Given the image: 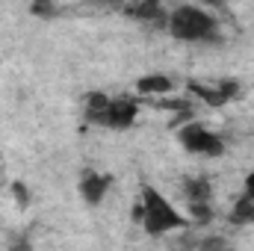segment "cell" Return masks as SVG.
<instances>
[{"label": "cell", "instance_id": "6da1fadb", "mask_svg": "<svg viewBox=\"0 0 254 251\" xmlns=\"http://www.w3.org/2000/svg\"><path fill=\"white\" fill-rule=\"evenodd\" d=\"M136 219L142 222V228L151 234V237H160V234H169V231H181V228H190V219L154 187H142V201L136 204Z\"/></svg>", "mask_w": 254, "mask_h": 251}, {"label": "cell", "instance_id": "7a4b0ae2", "mask_svg": "<svg viewBox=\"0 0 254 251\" xmlns=\"http://www.w3.org/2000/svg\"><path fill=\"white\" fill-rule=\"evenodd\" d=\"M166 24H169V33L181 42H210L219 33V21L198 3L178 6L175 12H169Z\"/></svg>", "mask_w": 254, "mask_h": 251}, {"label": "cell", "instance_id": "3957f363", "mask_svg": "<svg viewBox=\"0 0 254 251\" xmlns=\"http://www.w3.org/2000/svg\"><path fill=\"white\" fill-rule=\"evenodd\" d=\"M178 142L184 145V151L198 154V157H219L225 151L222 136H216L213 130H207L201 125H184L178 130Z\"/></svg>", "mask_w": 254, "mask_h": 251}, {"label": "cell", "instance_id": "277c9868", "mask_svg": "<svg viewBox=\"0 0 254 251\" xmlns=\"http://www.w3.org/2000/svg\"><path fill=\"white\" fill-rule=\"evenodd\" d=\"M187 86H190L192 95H195L198 101H204L207 107H222V104L234 101V98H237V92H240V83H237V80H216V83L190 80Z\"/></svg>", "mask_w": 254, "mask_h": 251}, {"label": "cell", "instance_id": "5b68a950", "mask_svg": "<svg viewBox=\"0 0 254 251\" xmlns=\"http://www.w3.org/2000/svg\"><path fill=\"white\" fill-rule=\"evenodd\" d=\"M139 116V104L133 98H110V107H107V116H104V125L101 127H113V130H125L136 122Z\"/></svg>", "mask_w": 254, "mask_h": 251}, {"label": "cell", "instance_id": "8992f818", "mask_svg": "<svg viewBox=\"0 0 254 251\" xmlns=\"http://www.w3.org/2000/svg\"><path fill=\"white\" fill-rule=\"evenodd\" d=\"M113 178L110 175H101V172H83L80 175V195L86 204H101L104 195L110 192Z\"/></svg>", "mask_w": 254, "mask_h": 251}, {"label": "cell", "instance_id": "52a82bcc", "mask_svg": "<svg viewBox=\"0 0 254 251\" xmlns=\"http://www.w3.org/2000/svg\"><path fill=\"white\" fill-rule=\"evenodd\" d=\"M184 195L190 204H210L213 187L207 178H190V181H184Z\"/></svg>", "mask_w": 254, "mask_h": 251}, {"label": "cell", "instance_id": "ba28073f", "mask_svg": "<svg viewBox=\"0 0 254 251\" xmlns=\"http://www.w3.org/2000/svg\"><path fill=\"white\" fill-rule=\"evenodd\" d=\"M136 89H139V95H166V92L175 89V83L166 74H148L136 83Z\"/></svg>", "mask_w": 254, "mask_h": 251}, {"label": "cell", "instance_id": "9c48e42d", "mask_svg": "<svg viewBox=\"0 0 254 251\" xmlns=\"http://www.w3.org/2000/svg\"><path fill=\"white\" fill-rule=\"evenodd\" d=\"M107 107H110V98L104 92H92L86 98V119L92 125H104V116H107Z\"/></svg>", "mask_w": 254, "mask_h": 251}, {"label": "cell", "instance_id": "30bf717a", "mask_svg": "<svg viewBox=\"0 0 254 251\" xmlns=\"http://www.w3.org/2000/svg\"><path fill=\"white\" fill-rule=\"evenodd\" d=\"M231 222H234V225H252L254 222V198H246V195H243V198L234 204Z\"/></svg>", "mask_w": 254, "mask_h": 251}, {"label": "cell", "instance_id": "8fae6325", "mask_svg": "<svg viewBox=\"0 0 254 251\" xmlns=\"http://www.w3.org/2000/svg\"><path fill=\"white\" fill-rule=\"evenodd\" d=\"M30 12L39 15V18H51V15H57V3L54 0H33L30 3Z\"/></svg>", "mask_w": 254, "mask_h": 251}, {"label": "cell", "instance_id": "7c38bea8", "mask_svg": "<svg viewBox=\"0 0 254 251\" xmlns=\"http://www.w3.org/2000/svg\"><path fill=\"white\" fill-rule=\"evenodd\" d=\"M12 192H15V198H18L21 204H27V201H30V195H27V189H24V184H12Z\"/></svg>", "mask_w": 254, "mask_h": 251}, {"label": "cell", "instance_id": "4fadbf2b", "mask_svg": "<svg viewBox=\"0 0 254 251\" xmlns=\"http://www.w3.org/2000/svg\"><path fill=\"white\" fill-rule=\"evenodd\" d=\"M243 195H246V198H254V175L246 178V189H243Z\"/></svg>", "mask_w": 254, "mask_h": 251}, {"label": "cell", "instance_id": "5bb4252c", "mask_svg": "<svg viewBox=\"0 0 254 251\" xmlns=\"http://www.w3.org/2000/svg\"><path fill=\"white\" fill-rule=\"evenodd\" d=\"M195 3H198V6H204V9H219L225 0H195Z\"/></svg>", "mask_w": 254, "mask_h": 251}, {"label": "cell", "instance_id": "9a60e30c", "mask_svg": "<svg viewBox=\"0 0 254 251\" xmlns=\"http://www.w3.org/2000/svg\"><path fill=\"white\" fill-rule=\"evenodd\" d=\"M148 3H160V0H148Z\"/></svg>", "mask_w": 254, "mask_h": 251}]
</instances>
